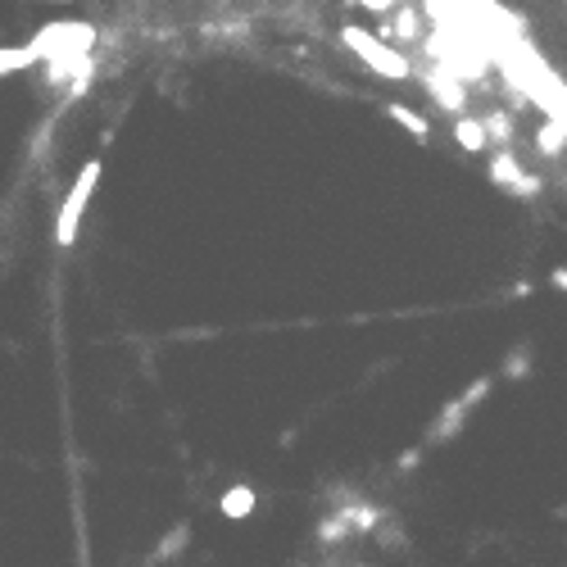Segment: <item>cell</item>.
I'll return each instance as SVG.
<instances>
[{"instance_id":"1","label":"cell","mask_w":567,"mask_h":567,"mask_svg":"<svg viewBox=\"0 0 567 567\" xmlns=\"http://www.w3.org/2000/svg\"><path fill=\"white\" fill-rule=\"evenodd\" d=\"M341 42H345V46H350V51H354V55L373 69V73H382V78H391V82H404V78H409V69H413V64H409L395 46H386V42H382V37H373L368 28H354V24H350V28L341 33Z\"/></svg>"},{"instance_id":"2","label":"cell","mask_w":567,"mask_h":567,"mask_svg":"<svg viewBox=\"0 0 567 567\" xmlns=\"http://www.w3.org/2000/svg\"><path fill=\"white\" fill-rule=\"evenodd\" d=\"M96 182H100V164L91 159V164H82V173H78L73 191L64 195V209H60V222H55V245H64V250H69V245L78 241V222H82V213H87V200H91Z\"/></svg>"},{"instance_id":"3","label":"cell","mask_w":567,"mask_h":567,"mask_svg":"<svg viewBox=\"0 0 567 567\" xmlns=\"http://www.w3.org/2000/svg\"><path fill=\"white\" fill-rule=\"evenodd\" d=\"M490 386H495V377H477V382H472V386H468L458 400H449V404L440 409L436 427H431V440H449V436H454V431L468 422V413H472V409L486 400V391H490Z\"/></svg>"},{"instance_id":"4","label":"cell","mask_w":567,"mask_h":567,"mask_svg":"<svg viewBox=\"0 0 567 567\" xmlns=\"http://www.w3.org/2000/svg\"><path fill=\"white\" fill-rule=\"evenodd\" d=\"M490 182L504 186L508 195H535V191H540V182L526 177V168H522L508 150H495V155H490Z\"/></svg>"},{"instance_id":"5","label":"cell","mask_w":567,"mask_h":567,"mask_svg":"<svg viewBox=\"0 0 567 567\" xmlns=\"http://www.w3.org/2000/svg\"><path fill=\"white\" fill-rule=\"evenodd\" d=\"M254 508H259L254 486H232V490H222V499H218V513H222L227 522H241V517H250Z\"/></svg>"},{"instance_id":"6","label":"cell","mask_w":567,"mask_h":567,"mask_svg":"<svg viewBox=\"0 0 567 567\" xmlns=\"http://www.w3.org/2000/svg\"><path fill=\"white\" fill-rule=\"evenodd\" d=\"M427 87L436 91V100H440L445 109H463V87H458V78H454L449 69H445V73H431Z\"/></svg>"},{"instance_id":"7","label":"cell","mask_w":567,"mask_h":567,"mask_svg":"<svg viewBox=\"0 0 567 567\" xmlns=\"http://www.w3.org/2000/svg\"><path fill=\"white\" fill-rule=\"evenodd\" d=\"M386 118H391V123H400V128H404L409 137H418V141H427V137H431V123H427L422 114H413L409 105H386Z\"/></svg>"},{"instance_id":"8","label":"cell","mask_w":567,"mask_h":567,"mask_svg":"<svg viewBox=\"0 0 567 567\" xmlns=\"http://www.w3.org/2000/svg\"><path fill=\"white\" fill-rule=\"evenodd\" d=\"M314 535H318V544H341V540H350V535H354V526H350L345 508H336L332 517H323V522H318V531H314Z\"/></svg>"},{"instance_id":"9","label":"cell","mask_w":567,"mask_h":567,"mask_svg":"<svg viewBox=\"0 0 567 567\" xmlns=\"http://www.w3.org/2000/svg\"><path fill=\"white\" fill-rule=\"evenodd\" d=\"M454 141L477 155V150H486L490 137H486V123H477V118H454Z\"/></svg>"},{"instance_id":"10","label":"cell","mask_w":567,"mask_h":567,"mask_svg":"<svg viewBox=\"0 0 567 567\" xmlns=\"http://www.w3.org/2000/svg\"><path fill=\"white\" fill-rule=\"evenodd\" d=\"M37 64V51L33 46H0V78H5V73H19V69H33Z\"/></svg>"},{"instance_id":"11","label":"cell","mask_w":567,"mask_h":567,"mask_svg":"<svg viewBox=\"0 0 567 567\" xmlns=\"http://www.w3.org/2000/svg\"><path fill=\"white\" fill-rule=\"evenodd\" d=\"M535 150H540V155H562V150H567V128L544 123V128L535 132Z\"/></svg>"},{"instance_id":"12","label":"cell","mask_w":567,"mask_h":567,"mask_svg":"<svg viewBox=\"0 0 567 567\" xmlns=\"http://www.w3.org/2000/svg\"><path fill=\"white\" fill-rule=\"evenodd\" d=\"M486 137H490V141H513V118H508L504 109H495V114L486 118Z\"/></svg>"},{"instance_id":"13","label":"cell","mask_w":567,"mask_h":567,"mask_svg":"<svg viewBox=\"0 0 567 567\" xmlns=\"http://www.w3.org/2000/svg\"><path fill=\"white\" fill-rule=\"evenodd\" d=\"M391 37H400V42L418 37V14H413V5H404V10L395 14V33H391Z\"/></svg>"},{"instance_id":"14","label":"cell","mask_w":567,"mask_h":567,"mask_svg":"<svg viewBox=\"0 0 567 567\" xmlns=\"http://www.w3.org/2000/svg\"><path fill=\"white\" fill-rule=\"evenodd\" d=\"M354 5H364L373 14H395V0H354Z\"/></svg>"},{"instance_id":"15","label":"cell","mask_w":567,"mask_h":567,"mask_svg":"<svg viewBox=\"0 0 567 567\" xmlns=\"http://www.w3.org/2000/svg\"><path fill=\"white\" fill-rule=\"evenodd\" d=\"M549 287H553V291H567V268H553V272H549Z\"/></svg>"},{"instance_id":"16","label":"cell","mask_w":567,"mask_h":567,"mask_svg":"<svg viewBox=\"0 0 567 567\" xmlns=\"http://www.w3.org/2000/svg\"><path fill=\"white\" fill-rule=\"evenodd\" d=\"M55 5H73V0H55Z\"/></svg>"}]
</instances>
